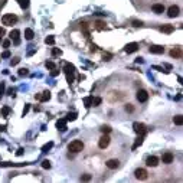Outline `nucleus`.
I'll use <instances>...</instances> for the list:
<instances>
[{
  "label": "nucleus",
  "instance_id": "f3484780",
  "mask_svg": "<svg viewBox=\"0 0 183 183\" xmlns=\"http://www.w3.org/2000/svg\"><path fill=\"white\" fill-rule=\"evenodd\" d=\"M49 98H51V92L49 91H45L40 97H39V101H42V103H46V101H49Z\"/></svg>",
  "mask_w": 183,
  "mask_h": 183
},
{
  "label": "nucleus",
  "instance_id": "ea45409f",
  "mask_svg": "<svg viewBox=\"0 0 183 183\" xmlns=\"http://www.w3.org/2000/svg\"><path fill=\"white\" fill-rule=\"evenodd\" d=\"M58 73H59V71H56V68H55V69H52V72H51V75H52V76H56Z\"/></svg>",
  "mask_w": 183,
  "mask_h": 183
},
{
  "label": "nucleus",
  "instance_id": "a878e982",
  "mask_svg": "<svg viewBox=\"0 0 183 183\" xmlns=\"http://www.w3.org/2000/svg\"><path fill=\"white\" fill-rule=\"evenodd\" d=\"M45 43H46V45H53V43H55V37L48 36L46 39H45Z\"/></svg>",
  "mask_w": 183,
  "mask_h": 183
},
{
  "label": "nucleus",
  "instance_id": "39448f33",
  "mask_svg": "<svg viewBox=\"0 0 183 183\" xmlns=\"http://www.w3.org/2000/svg\"><path fill=\"white\" fill-rule=\"evenodd\" d=\"M173 159H175V156H173V153H170V151H166V153L162 156V162L166 163V164H170V163L173 162Z\"/></svg>",
  "mask_w": 183,
  "mask_h": 183
},
{
  "label": "nucleus",
  "instance_id": "473e14b6",
  "mask_svg": "<svg viewBox=\"0 0 183 183\" xmlns=\"http://www.w3.org/2000/svg\"><path fill=\"white\" fill-rule=\"evenodd\" d=\"M28 69H26V68H22V69H19V75H20V76H23V75H28Z\"/></svg>",
  "mask_w": 183,
  "mask_h": 183
},
{
  "label": "nucleus",
  "instance_id": "6ab92c4d",
  "mask_svg": "<svg viewBox=\"0 0 183 183\" xmlns=\"http://www.w3.org/2000/svg\"><path fill=\"white\" fill-rule=\"evenodd\" d=\"M33 36H35V33H33L32 29H26V31H25V37H26L28 40H32Z\"/></svg>",
  "mask_w": 183,
  "mask_h": 183
},
{
  "label": "nucleus",
  "instance_id": "e433bc0d",
  "mask_svg": "<svg viewBox=\"0 0 183 183\" xmlns=\"http://www.w3.org/2000/svg\"><path fill=\"white\" fill-rule=\"evenodd\" d=\"M133 110H134V108H133V105H131V104H127V105H125V111L133 112Z\"/></svg>",
  "mask_w": 183,
  "mask_h": 183
},
{
  "label": "nucleus",
  "instance_id": "423d86ee",
  "mask_svg": "<svg viewBox=\"0 0 183 183\" xmlns=\"http://www.w3.org/2000/svg\"><path fill=\"white\" fill-rule=\"evenodd\" d=\"M110 137L107 136V134H104L101 139H100V141H98V146H100V148H105V147H108V144H110Z\"/></svg>",
  "mask_w": 183,
  "mask_h": 183
},
{
  "label": "nucleus",
  "instance_id": "cd10ccee",
  "mask_svg": "<svg viewBox=\"0 0 183 183\" xmlns=\"http://www.w3.org/2000/svg\"><path fill=\"white\" fill-rule=\"evenodd\" d=\"M9 112H10V108H9V107H3V108H1V115H3V117H7Z\"/></svg>",
  "mask_w": 183,
  "mask_h": 183
},
{
  "label": "nucleus",
  "instance_id": "c756f323",
  "mask_svg": "<svg viewBox=\"0 0 183 183\" xmlns=\"http://www.w3.org/2000/svg\"><path fill=\"white\" fill-rule=\"evenodd\" d=\"M42 167L43 169H51V162L49 160H43L42 162Z\"/></svg>",
  "mask_w": 183,
  "mask_h": 183
},
{
  "label": "nucleus",
  "instance_id": "58836bf2",
  "mask_svg": "<svg viewBox=\"0 0 183 183\" xmlns=\"http://www.w3.org/2000/svg\"><path fill=\"white\" fill-rule=\"evenodd\" d=\"M3 46H4V48H9V46H10V40H4V42H3Z\"/></svg>",
  "mask_w": 183,
  "mask_h": 183
},
{
  "label": "nucleus",
  "instance_id": "ddd939ff",
  "mask_svg": "<svg viewBox=\"0 0 183 183\" xmlns=\"http://www.w3.org/2000/svg\"><path fill=\"white\" fill-rule=\"evenodd\" d=\"M153 12H154L156 15H162V13L164 12V6L160 4V3H156V4H153Z\"/></svg>",
  "mask_w": 183,
  "mask_h": 183
},
{
  "label": "nucleus",
  "instance_id": "aec40b11",
  "mask_svg": "<svg viewBox=\"0 0 183 183\" xmlns=\"http://www.w3.org/2000/svg\"><path fill=\"white\" fill-rule=\"evenodd\" d=\"M16 1H19V6L22 9H28L29 7V0H16Z\"/></svg>",
  "mask_w": 183,
  "mask_h": 183
},
{
  "label": "nucleus",
  "instance_id": "a19ab883",
  "mask_svg": "<svg viewBox=\"0 0 183 183\" xmlns=\"http://www.w3.org/2000/svg\"><path fill=\"white\" fill-rule=\"evenodd\" d=\"M7 95H15V89H13V88H10V89L7 91Z\"/></svg>",
  "mask_w": 183,
  "mask_h": 183
},
{
  "label": "nucleus",
  "instance_id": "c03bdc74",
  "mask_svg": "<svg viewBox=\"0 0 183 183\" xmlns=\"http://www.w3.org/2000/svg\"><path fill=\"white\" fill-rule=\"evenodd\" d=\"M110 55H104V61H110Z\"/></svg>",
  "mask_w": 183,
  "mask_h": 183
},
{
  "label": "nucleus",
  "instance_id": "6e6552de",
  "mask_svg": "<svg viewBox=\"0 0 183 183\" xmlns=\"http://www.w3.org/2000/svg\"><path fill=\"white\" fill-rule=\"evenodd\" d=\"M137 100H139L140 103H146L147 100H148V94H147V91L140 89V91L137 92Z\"/></svg>",
  "mask_w": 183,
  "mask_h": 183
},
{
  "label": "nucleus",
  "instance_id": "2eb2a0df",
  "mask_svg": "<svg viewBox=\"0 0 183 183\" xmlns=\"http://www.w3.org/2000/svg\"><path fill=\"white\" fill-rule=\"evenodd\" d=\"M160 31H162L163 33H172V32L175 31V26H173V25H163V26L160 28Z\"/></svg>",
  "mask_w": 183,
  "mask_h": 183
},
{
  "label": "nucleus",
  "instance_id": "393cba45",
  "mask_svg": "<svg viewBox=\"0 0 183 183\" xmlns=\"http://www.w3.org/2000/svg\"><path fill=\"white\" fill-rule=\"evenodd\" d=\"M76 117H78L76 112H69L68 117H67V120H68V121H73V120H76Z\"/></svg>",
  "mask_w": 183,
  "mask_h": 183
},
{
  "label": "nucleus",
  "instance_id": "4468645a",
  "mask_svg": "<svg viewBox=\"0 0 183 183\" xmlns=\"http://www.w3.org/2000/svg\"><path fill=\"white\" fill-rule=\"evenodd\" d=\"M118 164H120V162H118L117 159H110V160L107 162V167H108V169H117Z\"/></svg>",
  "mask_w": 183,
  "mask_h": 183
},
{
  "label": "nucleus",
  "instance_id": "f03ea898",
  "mask_svg": "<svg viewBox=\"0 0 183 183\" xmlns=\"http://www.w3.org/2000/svg\"><path fill=\"white\" fill-rule=\"evenodd\" d=\"M82 148H84V143L79 141V140H73L68 146V150L72 151V153H79V151H82Z\"/></svg>",
  "mask_w": 183,
  "mask_h": 183
},
{
  "label": "nucleus",
  "instance_id": "1a4fd4ad",
  "mask_svg": "<svg viewBox=\"0 0 183 183\" xmlns=\"http://www.w3.org/2000/svg\"><path fill=\"white\" fill-rule=\"evenodd\" d=\"M146 164L150 166V167H156V166L159 164V159H157L156 156H150V157H147Z\"/></svg>",
  "mask_w": 183,
  "mask_h": 183
},
{
  "label": "nucleus",
  "instance_id": "dca6fc26",
  "mask_svg": "<svg viewBox=\"0 0 183 183\" xmlns=\"http://www.w3.org/2000/svg\"><path fill=\"white\" fill-rule=\"evenodd\" d=\"M56 127H58V130H61L62 133L67 131V120H59V121L56 123Z\"/></svg>",
  "mask_w": 183,
  "mask_h": 183
},
{
  "label": "nucleus",
  "instance_id": "2f4dec72",
  "mask_svg": "<svg viewBox=\"0 0 183 183\" xmlns=\"http://www.w3.org/2000/svg\"><path fill=\"white\" fill-rule=\"evenodd\" d=\"M19 62H20V58H13V59L10 61V65L13 67V65H17Z\"/></svg>",
  "mask_w": 183,
  "mask_h": 183
},
{
  "label": "nucleus",
  "instance_id": "7ed1b4c3",
  "mask_svg": "<svg viewBox=\"0 0 183 183\" xmlns=\"http://www.w3.org/2000/svg\"><path fill=\"white\" fill-rule=\"evenodd\" d=\"M133 128H134V131H136L139 136H144V134H146V125H144L143 123H134V124H133Z\"/></svg>",
  "mask_w": 183,
  "mask_h": 183
},
{
  "label": "nucleus",
  "instance_id": "b1692460",
  "mask_svg": "<svg viewBox=\"0 0 183 183\" xmlns=\"http://www.w3.org/2000/svg\"><path fill=\"white\" fill-rule=\"evenodd\" d=\"M100 130H101V133H104V134H108V133H111V127H110V125H103Z\"/></svg>",
  "mask_w": 183,
  "mask_h": 183
},
{
  "label": "nucleus",
  "instance_id": "c85d7f7f",
  "mask_svg": "<svg viewBox=\"0 0 183 183\" xmlns=\"http://www.w3.org/2000/svg\"><path fill=\"white\" fill-rule=\"evenodd\" d=\"M100 104H101V98H94L92 97V105L94 107H98Z\"/></svg>",
  "mask_w": 183,
  "mask_h": 183
},
{
  "label": "nucleus",
  "instance_id": "37998d69",
  "mask_svg": "<svg viewBox=\"0 0 183 183\" xmlns=\"http://www.w3.org/2000/svg\"><path fill=\"white\" fill-rule=\"evenodd\" d=\"M28 111H29V105H26V107H25V110H23V115H25V114H28Z\"/></svg>",
  "mask_w": 183,
  "mask_h": 183
},
{
  "label": "nucleus",
  "instance_id": "bb28decb",
  "mask_svg": "<svg viewBox=\"0 0 183 183\" xmlns=\"http://www.w3.org/2000/svg\"><path fill=\"white\" fill-rule=\"evenodd\" d=\"M45 67H46L48 69H55V68H56V67H55V64H53L52 61H48V62L45 64Z\"/></svg>",
  "mask_w": 183,
  "mask_h": 183
},
{
  "label": "nucleus",
  "instance_id": "7c9ffc66",
  "mask_svg": "<svg viewBox=\"0 0 183 183\" xmlns=\"http://www.w3.org/2000/svg\"><path fill=\"white\" fill-rule=\"evenodd\" d=\"M52 146H53V143H52V141H51V143H48V144H45V146L42 147V151H43V153H46V151H48V150H49Z\"/></svg>",
  "mask_w": 183,
  "mask_h": 183
},
{
  "label": "nucleus",
  "instance_id": "412c9836",
  "mask_svg": "<svg viewBox=\"0 0 183 183\" xmlns=\"http://www.w3.org/2000/svg\"><path fill=\"white\" fill-rule=\"evenodd\" d=\"M84 104H85V107H87V108L92 107V97H87V98L84 100Z\"/></svg>",
  "mask_w": 183,
  "mask_h": 183
},
{
  "label": "nucleus",
  "instance_id": "79ce46f5",
  "mask_svg": "<svg viewBox=\"0 0 183 183\" xmlns=\"http://www.w3.org/2000/svg\"><path fill=\"white\" fill-rule=\"evenodd\" d=\"M136 62H137V64H143V62H144V59H143V58H137V59H136Z\"/></svg>",
  "mask_w": 183,
  "mask_h": 183
},
{
  "label": "nucleus",
  "instance_id": "49530a36",
  "mask_svg": "<svg viewBox=\"0 0 183 183\" xmlns=\"http://www.w3.org/2000/svg\"><path fill=\"white\" fill-rule=\"evenodd\" d=\"M4 130H6V127L4 125H0V131H4Z\"/></svg>",
  "mask_w": 183,
  "mask_h": 183
},
{
  "label": "nucleus",
  "instance_id": "72a5a7b5",
  "mask_svg": "<svg viewBox=\"0 0 183 183\" xmlns=\"http://www.w3.org/2000/svg\"><path fill=\"white\" fill-rule=\"evenodd\" d=\"M62 52H61V49H58V48H53L52 49V55H61Z\"/></svg>",
  "mask_w": 183,
  "mask_h": 183
},
{
  "label": "nucleus",
  "instance_id": "4c0bfd02",
  "mask_svg": "<svg viewBox=\"0 0 183 183\" xmlns=\"http://www.w3.org/2000/svg\"><path fill=\"white\" fill-rule=\"evenodd\" d=\"M10 56V52L9 51H4L3 53H1V58H9Z\"/></svg>",
  "mask_w": 183,
  "mask_h": 183
},
{
  "label": "nucleus",
  "instance_id": "20e7f679",
  "mask_svg": "<svg viewBox=\"0 0 183 183\" xmlns=\"http://www.w3.org/2000/svg\"><path fill=\"white\" fill-rule=\"evenodd\" d=\"M10 39L13 40L15 45H19V43H20V32H19L17 29L12 31V32H10Z\"/></svg>",
  "mask_w": 183,
  "mask_h": 183
},
{
  "label": "nucleus",
  "instance_id": "de8ad7c7",
  "mask_svg": "<svg viewBox=\"0 0 183 183\" xmlns=\"http://www.w3.org/2000/svg\"><path fill=\"white\" fill-rule=\"evenodd\" d=\"M0 39H1V37H0Z\"/></svg>",
  "mask_w": 183,
  "mask_h": 183
},
{
  "label": "nucleus",
  "instance_id": "a211bd4d",
  "mask_svg": "<svg viewBox=\"0 0 183 183\" xmlns=\"http://www.w3.org/2000/svg\"><path fill=\"white\" fill-rule=\"evenodd\" d=\"M170 55H172L173 58H180V56H182V49H180V48H175V49L170 52Z\"/></svg>",
  "mask_w": 183,
  "mask_h": 183
},
{
  "label": "nucleus",
  "instance_id": "c9c22d12",
  "mask_svg": "<svg viewBox=\"0 0 183 183\" xmlns=\"http://www.w3.org/2000/svg\"><path fill=\"white\" fill-rule=\"evenodd\" d=\"M143 23L140 22V20H133V26H136V28H139V26H141Z\"/></svg>",
  "mask_w": 183,
  "mask_h": 183
},
{
  "label": "nucleus",
  "instance_id": "4be33fe9",
  "mask_svg": "<svg viewBox=\"0 0 183 183\" xmlns=\"http://www.w3.org/2000/svg\"><path fill=\"white\" fill-rule=\"evenodd\" d=\"M141 143H143V136H140V137H139V139L136 140V143L133 144V150H136V148H137L139 146H141Z\"/></svg>",
  "mask_w": 183,
  "mask_h": 183
},
{
  "label": "nucleus",
  "instance_id": "a18cd8bd",
  "mask_svg": "<svg viewBox=\"0 0 183 183\" xmlns=\"http://www.w3.org/2000/svg\"><path fill=\"white\" fill-rule=\"evenodd\" d=\"M3 35H4V29H1V28H0V37L3 36Z\"/></svg>",
  "mask_w": 183,
  "mask_h": 183
},
{
  "label": "nucleus",
  "instance_id": "f257e3e1",
  "mask_svg": "<svg viewBox=\"0 0 183 183\" xmlns=\"http://www.w3.org/2000/svg\"><path fill=\"white\" fill-rule=\"evenodd\" d=\"M16 22H17V16H16V15H12V13L4 15V16L1 17V23L6 25V26H13Z\"/></svg>",
  "mask_w": 183,
  "mask_h": 183
},
{
  "label": "nucleus",
  "instance_id": "5701e85b",
  "mask_svg": "<svg viewBox=\"0 0 183 183\" xmlns=\"http://www.w3.org/2000/svg\"><path fill=\"white\" fill-rule=\"evenodd\" d=\"M173 121H175V124L182 125V124H183V117H182V115H176V117L173 118Z\"/></svg>",
  "mask_w": 183,
  "mask_h": 183
},
{
  "label": "nucleus",
  "instance_id": "9d476101",
  "mask_svg": "<svg viewBox=\"0 0 183 183\" xmlns=\"http://www.w3.org/2000/svg\"><path fill=\"white\" fill-rule=\"evenodd\" d=\"M137 49H139V45H137L136 42L128 43V45H125V48H124V51H125L127 53H133V52H136Z\"/></svg>",
  "mask_w": 183,
  "mask_h": 183
},
{
  "label": "nucleus",
  "instance_id": "f704fd0d",
  "mask_svg": "<svg viewBox=\"0 0 183 183\" xmlns=\"http://www.w3.org/2000/svg\"><path fill=\"white\" fill-rule=\"evenodd\" d=\"M81 180L88 182V180H91V176H89V175H84V176H81Z\"/></svg>",
  "mask_w": 183,
  "mask_h": 183
},
{
  "label": "nucleus",
  "instance_id": "f8f14e48",
  "mask_svg": "<svg viewBox=\"0 0 183 183\" xmlns=\"http://www.w3.org/2000/svg\"><path fill=\"white\" fill-rule=\"evenodd\" d=\"M150 52H151V53L160 55V53L164 52V48H163V46H159V45H151V46H150Z\"/></svg>",
  "mask_w": 183,
  "mask_h": 183
},
{
  "label": "nucleus",
  "instance_id": "0eeeda50",
  "mask_svg": "<svg viewBox=\"0 0 183 183\" xmlns=\"http://www.w3.org/2000/svg\"><path fill=\"white\" fill-rule=\"evenodd\" d=\"M179 12H180V9L177 6H170L167 10V15H169V17H176V16H179Z\"/></svg>",
  "mask_w": 183,
  "mask_h": 183
},
{
  "label": "nucleus",
  "instance_id": "9b49d317",
  "mask_svg": "<svg viewBox=\"0 0 183 183\" xmlns=\"http://www.w3.org/2000/svg\"><path fill=\"white\" fill-rule=\"evenodd\" d=\"M134 175H136V177H137L139 180H144V179H147V172L144 169H137Z\"/></svg>",
  "mask_w": 183,
  "mask_h": 183
}]
</instances>
